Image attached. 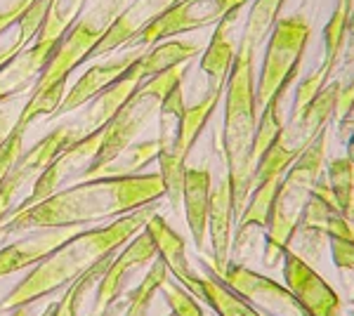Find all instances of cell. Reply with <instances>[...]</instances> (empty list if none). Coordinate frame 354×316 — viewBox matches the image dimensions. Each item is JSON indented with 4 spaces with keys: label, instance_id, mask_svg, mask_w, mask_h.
I'll return each mask as SVG.
<instances>
[{
    "label": "cell",
    "instance_id": "6da1fadb",
    "mask_svg": "<svg viewBox=\"0 0 354 316\" xmlns=\"http://www.w3.org/2000/svg\"><path fill=\"white\" fill-rule=\"evenodd\" d=\"M165 198V187L158 172H142L135 177L81 180L62 189L50 198L21 212H10L0 227L12 236L17 232L48 227H85L102 220H118L142 205Z\"/></svg>",
    "mask_w": 354,
    "mask_h": 316
},
{
    "label": "cell",
    "instance_id": "ab89813d",
    "mask_svg": "<svg viewBox=\"0 0 354 316\" xmlns=\"http://www.w3.org/2000/svg\"><path fill=\"white\" fill-rule=\"evenodd\" d=\"M345 158L354 165V132L347 135V145H345Z\"/></svg>",
    "mask_w": 354,
    "mask_h": 316
},
{
    "label": "cell",
    "instance_id": "1f68e13d",
    "mask_svg": "<svg viewBox=\"0 0 354 316\" xmlns=\"http://www.w3.org/2000/svg\"><path fill=\"white\" fill-rule=\"evenodd\" d=\"M324 175H326V182L330 192H333L340 215H345L350 220V212L354 208V165L345 156L330 158Z\"/></svg>",
    "mask_w": 354,
    "mask_h": 316
},
{
    "label": "cell",
    "instance_id": "4fadbf2b",
    "mask_svg": "<svg viewBox=\"0 0 354 316\" xmlns=\"http://www.w3.org/2000/svg\"><path fill=\"white\" fill-rule=\"evenodd\" d=\"M177 3L180 0H130L121 10V15L113 19V24L104 33V38L100 40V45L90 53V59L113 55L125 45H135V40Z\"/></svg>",
    "mask_w": 354,
    "mask_h": 316
},
{
    "label": "cell",
    "instance_id": "d590c367",
    "mask_svg": "<svg viewBox=\"0 0 354 316\" xmlns=\"http://www.w3.org/2000/svg\"><path fill=\"white\" fill-rule=\"evenodd\" d=\"M333 264L345 274H354V236H328Z\"/></svg>",
    "mask_w": 354,
    "mask_h": 316
},
{
    "label": "cell",
    "instance_id": "7a4b0ae2",
    "mask_svg": "<svg viewBox=\"0 0 354 316\" xmlns=\"http://www.w3.org/2000/svg\"><path fill=\"white\" fill-rule=\"evenodd\" d=\"M163 201H153L149 205H142L128 215L111 220L104 227L81 229L73 239L59 245L53 255L45 257L41 264L31 269L12 290L0 300V312H12L17 307L33 304L41 297L53 295L57 290H64L81 279L90 267H95L104 255L113 250H121L130 239H135L147 222L161 210Z\"/></svg>",
    "mask_w": 354,
    "mask_h": 316
},
{
    "label": "cell",
    "instance_id": "7402d4cb",
    "mask_svg": "<svg viewBox=\"0 0 354 316\" xmlns=\"http://www.w3.org/2000/svg\"><path fill=\"white\" fill-rule=\"evenodd\" d=\"M145 232L151 236L153 245H156L158 257H161V260L165 262V267H168V274H173V279L182 286V288L189 290L198 274L192 269L189 257H187L185 239H182L180 234H177L168 222H165V217L161 215V212H156V215L147 222Z\"/></svg>",
    "mask_w": 354,
    "mask_h": 316
},
{
    "label": "cell",
    "instance_id": "7c38bea8",
    "mask_svg": "<svg viewBox=\"0 0 354 316\" xmlns=\"http://www.w3.org/2000/svg\"><path fill=\"white\" fill-rule=\"evenodd\" d=\"M283 281L286 288L300 302L305 316H340L342 300L310 262H305L295 250L283 255Z\"/></svg>",
    "mask_w": 354,
    "mask_h": 316
},
{
    "label": "cell",
    "instance_id": "2e32d148",
    "mask_svg": "<svg viewBox=\"0 0 354 316\" xmlns=\"http://www.w3.org/2000/svg\"><path fill=\"white\" fill-rule=\"evenodd\" d=\"M140 59H142V57H140ZM140 59H137L121 78L113 80L109 88L102 90V93L97 97H93L88 104L81 106V113L73 118V123L78 125V130H81L83 137H88V135H93V132L104 128V125L118 113V109H121L125 102L133 97L135 90L142 85L145 76H142Z\"/></svg>",
    "mask_w": 354,
    "mask_h": 316
},
{
    "label": "cell",
    "instance_id": "d6986e66",
    "mask_svg": "<svg viewBox=\"0 0 354 316\" xmlns=\"http://www.w3.org/2000/svg\"><path fill=\"white\" fill-rule=\"evenodd\" d=\"M210 198H213V177L205 165H187L185 172V192H182V205H185V220L189 227L192 241L196 250H205L208 243V212Z\"/></svg>",
    "mask_w": 354,
    "mask_h": 316
},
{
    "label": "cell",
    "instance_id": "603a6c76",
    "mask_svg": "<svg viewBox=\"0 0 354 316\" xmlns=\"http://www.w3.org/2000/svg\"><path fill=\"white\" fill-rule=\"evenodd\" d=\"M203 274H198L189 292L198 302H205L218 316H262L250 302H245L239 292H234L220 274L201 257Z\"/></svg>",
    "mask_w": 354,
    "mask_h": 316
},
{
    "label": "cell",
    "instance_id": "277c9868",
    "mask_svg": "<svg viewBox=\"0 0 354 316\" xmlns=\"http://www.w3.org/2000/svg\"><path fill=\"white\" fill-rule=\"evenodd\" d=\"M326 137L328 130H324L305 151L295 158V163L283 172L281 185H279L277 198L270 224L265 229V262L267 269H277L283 262V255L290 250V243L298 236L300 217L310 201L314 185L324 175L326 168Z\"/></svg>",
    "mask_w": 354,
    "mask_h": 316
},
{
    "label": "cell",
    "instance_id": "8fae6325",
    "mask_svg": "<svg viewBox=\"0 0 354 316\" xmlns=\"http://www.w3.org/2000/svg\"><path fill=\"white\" fill-rule=\"evenodd\" d=\"M102 135H104V128L83 137V140L73 142L71 147H66L64 151L36 177L31 194H28L12 212H21V210L31 208V205L41 203L45 198H50L53 194L66 189V185L71 180H83V175L93 168V163H95V156L102 145Z\"/></svg>",
    "mask_w": 354,
    "mask_h": 316
},
{
    "label": "cell",
    "instance_id": "8d00e7d4",
    "mask_svg": "<svg viewBox=\"0 0 354 316\" xmlns=\"http://www.w3.org/2000/svg\"><path fill=\"white\" fill-rule=\"evenodd\" d=\"M24 104H19V97H10V100L0 102V145L10 137V132L15 130L17 120Z\"/></svg>",
    "mask_w": 354,
    "mask_h": 316
},
{
    "label": "cell",
    "instance_id": "60d3db41",
    "mask_svg": "<svg viewBox=\"0 0 354 316\" xmlns=\"http://www.w3.org/2000/svg\"><path fill=\"white\" fill-rule=\"evenodd\" d=\"M352 132H354V118H350L345 125H340V128H338V135H342V137L352 135Z\"/></svg>",
    "mask_w": 354,
    "mask_h": 316
},
{
    "label": "cell",
    "instance_id": "f35d334b",
    "mask_svg": "<svg viewBox=\"0 0 354 316\" xmlns=\"http://www.w3.org/2000/svg\"><path fill=\"white\" fill-rule=\"evenodd\" d=\"M125 304H128V297H118L116 302H111L109 307H104V309H100V312H90L88 316H123L125 312Z\"/></svg>",
    "mask_w": 354,
    "mask_h": 316
},
{
    "label": "cell",
    "instance_id": "4316f807",
    "mask_svg": "<svg viewBox=\"0 0 354 316\" xmlns=\"http://www.w3.org/2000/svg\"><path fill=\"white\" fill-rule=\"evenodd\" d=\"M286 0H250V10L245 15L243 31L239 36V45L248 50H258L265 45L267 36L272 33L274 24L281 17V8Z\"/></svg>",
    "mask_w": 354,
    "mask_h": 316
},
{
    "label": "cell",
    "instance_id": "ac0fdd59",
    "mask_svg": "<svg viewBox=\"0 0 354 316\" xmlns=\"http://www.w3.org/2000/svg\"><path fill=\"white\" fill-rule=\"evenodd\" d=\"M234 222H236V208H234V192L230 175L220 177V182L213 187L208 212V239H210V267L215 272L230 264L232 260V239H234Z\"/></svg>",
    "mask_w": 354,
    "mask_h": 316
},
{
    "label": "cell",
    "instance_id": "30bf717a",
    "mask_svg": "<svg viewBox=\"0 0 354 316\" xmlns=\"http://www.w3.org/2000/svg\"><path fill=\"white\" fill-rule=\"evenodd\" d=\"M220 274V279L227 286L239 292L245 302H250L260 314L267 316H305L302 314L300 302L295 300V295L286 288V284H279L267 274L253 272L250 267H245L243 262L230 260Z\"/></svg>",
    "mask_w": 354,
    "mask_h": 316
},
{
    "label": "cell",
    "instance_id": "3957f363",
    "mask_svg": "<svg viewBox=\"0 0 354 316\" xmlns=\"http://www.w3.org/2000/svg\"><path fill=\"white\" fill-rule=\"evenodd\" d=\"M255 50L236 45V57L225 85V125H222V154L225 170L234 192L236 220L253 192V140L260 109L255 102Z\"/></svg>",
    "mask_w": 354,
    "mask_h": 316
},
{
    "label": "cell",
    "instance_id": "9a60e30c",
    "mask_svg": "<svg viewBox=\"0 0 354 316\" xmlns=\"http://www.w3.org/2000/svg\"><path fill=\"white\" fill-rule=\"evenodd\" d=\"M83 227H48V229H31L24 239L5 243L0 248V279L10 274L24 272L28 267L41 264L45 257L73 239Z\"/></svg>",
    "mask_w": 354,
    "mask_h": 316
},
{
    "label": "cell",
    "instance_id": "836d02e7",
    "mask_svg": "<svg viewBox=\"0 0 354 316\" xmlns=\"http://www.w3.org/2000/svg\"><path fill=\"white\" fill-rule=\"evenodd\" d=\"M28 128H31V123H26L19 113V120H17L15 130L10 132L8 140L0 145V185H3L5 177L10 175V170L15 168V163L21 158V154H24V137Z\"/></svg>",
    "mask_w": 354,
    "mask_h": 316
},
{
    "label": "cell",
    "instance_id": "f1b7e54d",
    "mask_svg": "<svg viewBox=\"0 0 354 316\" xmlns=\"http://www.w3.org/2000/svg\"><path fill=\"white\" fill-rule=\"evenodd\" d=\"M338 83V102H335V123L345 125L354 113V10L347 21V40L342 50V76Z\"/></svg>",
    "mask_w": 354,
    "mask_h": 316
},
{
    "label": "cell",
    "instance_id": "d6a6232c",
    "mask_svg": "<svg viewBox=\"0 0 354 316\" xmlns=\"http://www.w3.org/2000/svg\"><path fill=\"white\" fill-rule=\"evenodd\" d=\"M281 100H283V95H277L265 109H260L258 128H255V140H253V163H258V160L274 147L279 135H281V130H283Z\"/></svg>",
    "mask_w": 354,
    "mask_h": 316
},
{
    "label": "cell",
    "instance_id": "ba28073f",
    "mask_svg": "<svg viewBox=\"0 0 354 316\" xmlns=\"http://www.w3.org/2000/svg\"><path fill=\"white\" fill-rule=\"evenodd\" d=\"M352 10H354V0H333V12H330L326 26H324V59H322V64L307 73L298 83L288 118L300 116V113L317 100L319 93L330 83V78H333V73H335V66H338V62L342 57V50H345L347 21H350V17H352Z\"/></svg>",
    "mask_w": 354,
    "mask_h": 316
},
{
    "label": "cell",
    "instance_id": "f6af8a7d",
    "mask_svg": "<svg viewBox=\"0 0 354 316\" xmlns=\"http://www.w3.org/2000/svg\"><path fill=\"white\" fill-rule=\"evenodd\" d=\"M352 224H354V222H352Z\"/></svg>",
    "mask_w": 354,
    "mask_h": 316
},
{
    "label": "cell",
    "instance_id": "cb8c5ba5",
    "mask_svg": "<svg viewBox=\"0 0 354 316\" xmlns=\"http://www.w3.org/2000/svg\"><path fill=\"white\" fill-rule=\"evenodd\" d=\"M222 97H225V88H215V85H208L205 95L194 104L185 106V113H182L180 120V130H177V154L180 158H189L192 149L196 147V140L201 137V132L205 125L210 123L215 109L220 106Z\"/></svg>",
    "mask_w": 354,
    "mask_h": 316
},
{
    "label": "cell",
    "instance_id": "ffe728a7",
    "mask_svg": "<svg viewBox=\"0 0 354 316\" xmlns=\"http://www.w3.org/2000/svg\"><path fill=\"white\" fill-rule=\"evenodd\" d=\"M241 15L243 8H236L227 17H222L218 24H215L210 43L201 57V71L208 76L210 85H215V88H225L227 78H230L234 57H236V45H239L236 28Z\"/></svg>",
    "mask_w": 354,
    "mask_h": 316
},
{
    "label": "cell",
    "instance_id": "44dd1931",
    "mask_svg": "<svg viewBox=\"0 0 354 316\" xmlns=\"http://www.w3.org/2000/svg\"><path fill=\"white\" fill-rule=\"evenodd\" d=\"M53 55L55 48L33 40L26 50H21L8 64L0 66V102L24 95L26 90H33V85L38 83L45 66L53 59Z\"/></svg>",
    "mask_w": 354,
    "mask_h": 316
},
{
    "label": "cell",
    "instance_id": "f546056e",
    "mask_svg": "<svg viewBox=\"0 0 354 316\" xmlns=\"http://www.w3.org/2000/svg\"><path fill=\"white\" fill-rule=\"evenodd\" d=\"M165 281H168V267H165L161 257H156L151 262V269L147 272V277L142 279V284L128 292V304H125L123 316H149L153 297L163 288Z\"/></svg>",
    "mask_w": 354,
    "mask_h": 316
},
{
    "label": "cell",
    "instance_id": "ee69618b",
    "mask_svg": "<svg viewBox=\"0 0 354 316\" xmlns=\"http://www.w3.org/2000/svg\"><path fill=\"white\" fill-rule=\"evenodd\" d=\"M262 316H267V314H262Z\"/></svg>",
    "mask_w": 354,
    "mask_h": 316
},
{
    "label": "cell",
    "instance_id": "e0dca14e",
    "mask_svg": "<svg viewBox=\"0 0 354 316\" xmlns=\"http://www.w3.org/2000/svg\"><path fill=\"white\" fill-rule=\"evenodd\" d=\"M145 53H147V48H142V45H135V48L128 50V53H125L123 57H116V59L104 62V64H93L81 78L76 80V83H73V88L66 93L64 102H62L59 109H57L55 116L50 118V120L68 116V113H73V111H78L81 106H85L90 100H93V97H97V95L102 93V90L109 88L113 80L121 78L123 73L128 71V68L133 66Z\"/></svg>",
    "mask_w": 354,
    "mask_h": 316
},
{
    "label": "cell",
    "instance_id": "5bb4252c",
    "mask_svg": "<svg viewBox=\"0 0 354 316\" xmlns=\"http://www.w3.org/2000/svg\"><path fill=\"white\" fill-rule=\"evenodd\" d=\"M156 257H158L156 245H153L149 234L142 229L135 239H130L128 243L116 252V257H113L111 264L106 267L104 277H102L100 284H97L93 312H100V309L109 307L111 302H116L118 297H123L125 279L130 277V272H135V269L153 262Z\"/></svg>",
    "mask_w": 354,
    "mask_h": 316
},
{
    "label": "cell",
    "instance_id": "7bdbcfd3",
    "mask_svg": "<svg viewBox=\"0 0 354 316\" xmlns=\"http://www.w3.org/2000/svg\"><path fill=\"white\" fill-rule=\"evenodd\" d=\"M168 316H175V314H173V312H170V314H168Z\"/></svg>",
    "mask_w": 354,
    "mask_h": 316
},
{
    "label": "cell",
    "instance_id": "5b68a950",
    "mask_svg": "<svg viewBox=\"0 0 354 316\" xmlns=\"http://www.w3.org/2000/svg\"><path fill=\"white\" fill-rule=\"evenodd\" d=\"M185 71H187V64H177L173 68H168V71L158 73V76L142 80V85L135 90L133 97H130V100L118 109L116 116L104 125L100 151H97L95 163L90 170L109 163V160L113 156H118L125 147L133 145L137 140V135L151 123V118L158 116V109H161L163 100L168 97L170 90L182 83Z\"/></svg>",
    "mask_w": 354,
    "mask_h": 316
},
{
    "label": "cell",
    "instance_id": "b9f144b4",
    "mask_svg": "<svg viewBox=\"0 0 354 316\" xmlns=\"http://www.w3.org/2000/svg\"><path fill=\"white\" fill-rule=\"evenodd\" d=\"M10 316H31V309H28V304H24V307L12 309V314H10Z\"/></svg>",
    "mask_w": 354,
    "mask_h": 316
},
{
    "label": "cell",
    "instance_id": "e575fe53",
    "mask_svg": "<svg viewBox=\"0 0 354 316\" xmlns=\"http://www.w3.org/2000/svg\"><path fill=\"white\" fill-rule=\"evenodd\" d=\"M161 290H163V297H165V302H168L170 312L175 316H205L201 302H198L187 288H182L180 284H168V281H165Z\"/></svg>",
    "mask_w": 354,
    "mask_h": 316
},
{
    "label": "cell",
    "instance_id": "52a82bcc",
    "mask_svg": "<svg viewBox=\"0 0 354 316\" xmlns=\"http://www.w3.org/2000/svg\"><path fill=\"white\" fill-rule=\"evenodd\" d=\"M128 3L130 0H97L93 8L85 10L81 19L68 28L64 38L57 43L53 59L45 66V71L41 73V78H38V83L33 88H48L53 83H66L68 76L83 62L90 59V53L100 45V40L109 31L113 19L121 15V10Z\"/></svg>",
    "mask_w": 354,
    "mask_h": 316
},
{
    "label": "cell",
    "instance_id": "8992f818",
    "mask_svg": "<svg viewBox=\"0 0 354 316\" xmlns=\"http://www.w3.org/2000/svg\"><path fill=\"white\" fill-rule=\"evenodd\" d=\"M312 26L305 15L295 12L279 17L272 33L265 40L260 76L255 80V102L265 109L277 95H286L288 85L298 78L302 57L310 43Z\"/></svg>",
    "mask_w": 354,
    "mask_h": 316
},
{
    "label": "cell",
    "instance_id": "4dcf8cb0",
    "mask_svg": "<svg viewBox=\"0 0 354 316\" xmlns=\"http://www.w3.org/2000/svg\"><path fill=\"white\" fill-rule=\"evenodd\" d=\"M48 3L50 0H38V3H33L31 8L24 12V17L17 21L15 40L8 45V48H0V66H5L12 57L19 55L21 50H26L28 45L38 38L41 26H43V19H45V12H48Z\"/></svg>",
    "mask_w": 354,
    "mask_h": 316
},
{
    "label": "cell",
    "instance_id": "484cf974",
    "mask_svg": "<svg viewBox=\"0 0 354 316\" xmlns=\"http://www.w3.org/2000/svg\"><path fill=\"white\" fill-rule=\"evenodd\" d=\"M196 55H201V45L194 43V40H177V38L161 40V43L147 48V53L142 55L140 59L142 76H145V80L158 76V73L168 71V68H173L177 64H187Z\"/></svg>",
    "mask_w": 354,
    "mask_h": 316
},
{
    "label": "cell",
    "instance_id": "83f0119b",
    "mask_svg": "<svg viewBox=\"0 0 354 316\" xmlns=\"http://www.w3.org/2000/svg\"><path fill=\"white\" fill-rule=\"evenodd\" d=\"M85 8H88V0H50L36 43L57 48L64 33L81 19Z\"/></svg>",
    "mask_w": 354,
    "mask_h": 316
},
{
    "label": "cell",
    "instance_id": "9c48e42d",
    "mask_svg": "<svg viewBox=\"0 0 354 316\" xmlns=\"http://www.w3.org/2000/svg\"><path fill=\"white\" fill-rule=\"evenodd\" d=\"M245 3H250V0H180L161 19L153 21L135 40V45L151 48V45L161 43V40L177 38L182 33L198 31V28L205 26H215L222 17H227L236 8H243Z\"/></svg>",
    "mask_w": 354,
    "mask_h": 316
},
{
    "label": "cell",
    "instance_id": "d4e9b609",
    "mask_svg": "<svg viewBox=\"0 0 354 316\" xmlns=\"http://www.w3.org/2000/svg\"><path fill=\"white\" fill-rule=\"evenodd\" d=\"M156 156H158V142L156 140L133 142V145L125 147L118 156H113L109 163L85 172L83 180H106V177L118 180V177L142 175V170H145L151 160H156Z\"/></svg>",
    "mask_w": 354,
    "mask_h": 316
},
{
    "label": "cell",
    "instance_id": "74e56055",
    "mask_svg": "<svg viewBox=\"0 0 354 316\" xmlns=\"http://www.w3.org/2000/svg\"><path fill=\"white\" fill-rule=\"evenodd\" d=\"M33 3H38V0H17L15 5L0 10V36H3L10 26H17V21L24 17V12L31 8Z\"/></svg>",
    "mask_w": 354,
    "mask_h": 316
}]
</instances>
